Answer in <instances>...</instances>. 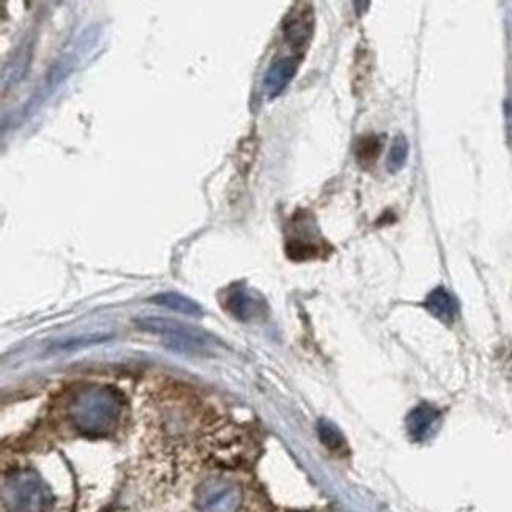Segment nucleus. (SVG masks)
I'll list each match as a JSON object with an SVG mask.
<instances>
[{
    "mask_svg": "<svg viewBox=\"0 0 512 512\" xmlns=\"http://www.w3.org/2000/svg\"><path fill=\"white\" fill-rule=\"evenodd\" d=\"M380 149H382V144H380V139L377 136H372V134L371 136H364L357 144L358 160L363 164L372 163L379 156Z\"/></svg>",
    "mask_w": 512,
    "mask_h": 512,
    "instance_id": "12",
    "label": "nucleus"
},
{
    "mask_svg": "<svg viewBox=\"0 0 512 512\" xmlns=\"http://www.w3.org/2000/svg\"><path fill=\"white\" fill-rule=\"evenodd\" d=\"M410 145L405 136H397L391 144L390 152H388V160H386V169L391 174L401 171L402 167L407 163L409 158Z\"/></svg>",
    "mask_w": 512,
    "mask_h": 512,
    "instance_id": "11",
    "label": "nucleus"
},
{
    "mask_svg": "<svg viewBox=\"0 0 512 512\" xmlns=\"http://www.w3.org/2000/svg\"><path fill=\"white\" fill-rule=\"evenodd\" d=\"M138 327L149 333L160 334L166 341V346L177 352L202 353L210 344L207 334L175 320L144 317L138 320Z\"/></svg>",
    "mask_w": 512,
    "mask_h": 512,
    "instance_id": "3",
    "label": "nucleus"
},
{
    "mask_svg": "<svg viewBox=\"0 0 512 512\" xmlns=\"http://www.w3.org/2000/svg\"><path fill=\"white\" fill-rule=\"evenodd\" d=\"M287 254H289L290 259L308 260L316 257L317 248L314 245H309V243L300 242V240H292L287 245Z\"/></svg>",
    "mask_w": 512,
    "mask_h": 512,
    "instance_id": "15",
    "label": "nucleus"
},
{
    "mask_svg": "<svg viewBox=\"0 0 512 512\" xmlns=\"http://www.w3.org/2000/svg\"><path fill=\"white\" fill-rule=\"evenodd\" d=\"M51 500L45 481L30 470L13 473L2 484V505L7 512H46Z\"/></svg>",
    "mask_w": 512,
    "mask_h": 512,
    "instance_id": "2",
    "label": "nucleus"
},
{
    "mask_svg": "<svg viewBox=\"0 0 512 512\" xmlns=\"http://www.w3.org/2000/svg\"><path fill=\"white\" fill-rule=\"evenodd\" d=\"M150 301L155 303V305L161 306V308L180 312V314H185V316L197 317L202 314L201 305H197L196 301L191 300L190 297L177 294V292H166V294L155 295Z\"/></svg>",
    "mask_w": 512,
    "mask_h": 512,
    "instance_id": "10",
    "label": "nucleus"
},
{
    "mask_svg": "<svg viewBox=\"0 0 512 512\" xmlns=\"http://www.w3.org/2000/svg\"><path fill=\"white\" fill-rule=\"evenodd\" d=\"M71 426L86 437H104L111 434L122 415V399L116 391L103 386H92L79 391L70 409Z\"/></svg>",
    "mask_w": 512,
    "mask_h": 512,
    "instance_id": "1",
    "label": "nucleus"
},
{
    "mask_svg": "<svg viewBox=\"0 0 512 512\" xmlns=\"http://www.w3.org/2000/svg\"><path fill=\"white\" fill-rule=\"evenodd\" d=\"M227 311L238 320H251L260 312V303L245 289H234L226 298Z\"/></svg>",
    "mask_w": 512,
    "mask_h": 512,
    "instance_id": "9",
    "label": "nucleus"
},
{
    "mask_svg": "<svg viewBox=\"0 0 512 512\" xmlns=\"http://www.w3.org/2000/svg\"><path fill=\"white\" fill-rule=\"evenodd\" d=\"M437 409L432 405L421 404L407 416V429L415 440H424L431 432L432 426L438 420Z\"/></svg>",
    "mask_w": 512,
    "mask_h": 512,
    "instance_id": "8",
    "label": "nucleus"
},
{
    "mask_svg": "<svg viewBox=\"0 0 512 512\" xmlns=\"http://www.w3.org/2000/svg\"><path fill=\"white\" fill-rule=\"evenodd\" d=\"M108 339H111V334H86V336H79V338L57 342L56 347L59 350L84 349V347L95 346V344L108 341Z\"/></svg>",
    "mask_w": 512,
    "mask_h": 512,
    "instance_id": "13",
    "label": "nucleus"
},
{
    "mask_svg": "<svg viewBox=\"0 0 512 512\" xmlns=\"http://www.w3.org/2000/svg\"><path fill=\"white\" fill-rule=\"evenodd\" d=\"M242 490L227 479H208L197 489L196 506L201 512H237Z\"/></svg>",
    "mask_w": 512,
    "mask_h": 512,
    "instance_id": "4",
    "label": "nucleus"
},
{
    "mask_svg": "<svg viewBox=\"0 0 512 512\" xmlns=\"http://www.w3.org/2000/svg\"><path fill=\"white\" fill-rule=\"evenodd\" d=\"M319 437L323 445L328 446L330 449H339L344 443L341 432L336 429V426L328 423V421H320L319 423Z\"/></svg>",
    "mask_w": 512,
    "mask_h": 512,
    "instance_id": "14",
    "label": "nucleus"
},
{
    "mask_svg": "<svg viewBox=\"0 0 512 512\" xmlns=\"http://www.w3.org/2000/svg\"><path fill=\"white\" fill-rule=\"evenodd\" d=\"M282 32L294 51L308 48L314 32V12L309 4H297L284 18Z\"/></svg>",
    "mask_w": 512,
    "mask_h": 512,
    "instance_id": "5",
    "label": "nucleus"
},
{
    "mask_svg": "<svg viewBox=\"0 0 512 512\" xmlns=\"http://www.w3.org/2000/svg\"><path fill=\"white\" fill-rule=\"evenodd\" d=\"M298 64V57H281L270 65L264 78V89L268 97L276 98L286 90L297 75Z\"/></svg>",
    "mask_w": 512,
    "mask_h": 512,
    "instance_id": "6",
    "label": "nucleus"
},
{
    "mask_svg": "<svg viewBox=\"0 0 512 512\" xmlns=\"http://www.w3.org/2000/svg\"><path fill=\"white\" fill-rule=\"evenodd\" d=\"M424 306L435 319L443 323H453L457 311H459L453 295L449 294L448 290L443 289V287L432 290L431 294L427 295Z\"/></svg>",
    "mask_w": 512,
    "mask_h": 512,
    "instance_id": "7",
    "label": "nucleus"
}]
</instances>
